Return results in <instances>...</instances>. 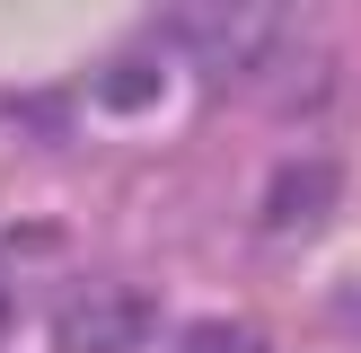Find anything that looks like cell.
<instances>
[{
	"label": "cell",
	"instance_id": "obj_1",
	"mask_svg": "<svg viewBox=\"0 0 361 353\" xmlns=\"http://www.w3.org/2000/svg\"><path fill=\"white\" fill-rule=\"evenodd\" d=\"M176 35L212 80H256L274 62V9L264 0H176Z\"/></svg>",
	"mask_w": 361,
	"mask_h": 353
},
{
	"label": "cell",
	"instance_id": "obj_2",
	"mask_svg": "<svg viewBox=\"0 0 361 353\" xmlns=\"http://www.w3.org/2000/svg\"><path fill=\"white\" fill-rule=\"evenodd\" d=\"M159 327L141 282H88L53 309V353H141Z\"/></svg>",
	"mask_w": 361,
	"mask_h": 353
},
{
	"label": "cell",
	"instance_id": "obj_3",
	"mask_svg": "<svg viewBox=\"0 0 361 353\" xmlns=\"http://www.w3.org/2000/svg\"><path fill=\"white\" fill-rule=\"evenodd\" d=\"M335 159H291V168L264 186V203H256V221L264 229H309V221H326V203H335Z\"/></svg>",
	"mask_w": 361,
	"mask_h": 353
},
{
	"label": "cell",
	"instance_id": "obj_4",
	"mask_svg": "<svg viewBox=\"0 0 361 353\" xmlns=\"http://www.w3.org/2000/svg\"><path fill=\"white\" fill-rule=\"evenodd\" d=\"M176 353H264V335L247 327V318H203V327H185Z\"/></svg>",
	"mask_w": 361,
	"mask_h": 353
},
{
	"label": "cell",
	"instance_id": "obj_5",
	"mask_svg": "<svg viewBox=\"0 0 361 353\" xmlns=\"http://www.w3.org/2000/svg\"><path fill=\"white\" fill-rule=\"evenodd\" d=\"M106 97H115V106H141V97H150V71H141V62L115 71V88H106Z\"/></svg>",
	"mask_w": 361,
	"mask_h": 353
},
{
	"label": "cell",
	"instance_id": "obj_6",
	"mask_svg": "<svg viewBox=\"0 0 361 353\" xmlns=\"http://www.w3.org/2000/svg\"><path fill=\"white\" fill-rule=\"evenodd\" d=\"M0 327H9V292H0Z\"/></svg>",
	"mask_w": 361,
	"mask_h": 353
}]
</instances>
